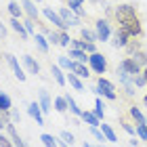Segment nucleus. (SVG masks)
<instances>
[{"label":"nucleus","mask_w":147,"mask_h":147,"mask_svg":"<svg viewBox=\"0 0 147 147\" xmlns=\"http://www.w3.org/2000/svg\"><path fill=\"white\" fill-rule=\"evenodd\" d=\"M118 30L124 32L128 38H141L143 36V25H141V17H130L124 21H118Z\"/></svg>","instance_id":"1"},{"label":"nucleus","mask_w":147,"mask_h":147,"mask_svg":"<svg viewBox=\"0 0 147 147\" xmlns=\"http://www.w3.org/2000/svg\"><path fill=\"white\" fill-rule=\"evenodd\" d=\"M95 90L99 92V95L111 99V101H116V99H118V95H116V86H113L109 80H105L103 76H99V80H97V88H95Z\"/></svg>","instance_id":"2"},{"label":"nucleus","mask_w":147,"mask_h":147,"mask_svg":"<svg viewBox=\"0 0 147 147\" xmlns=\"http://www.w3.org/2000/svg\"><path fill=\"white\" fill-rule=\"evenodd\" d=\"M118 71H122V74H126V76H139V74H143V69H141V65H139L132 57H126V59H122V63L118 65Z\"/></svg>","instance_id":"3"},{"label":"nucleus","mask_w":147,"mask_h":147,"mask_svg":"<svg viewBox=\"0 0 147 147\" xmlns=\"http://www.w3.org/2000/svg\"><path fill=\"white\" fill-rule=\"evenodd\" d=\"M130 17H139V13H137V9L132 4H118L116 6V11H113V19H116V23L118 21H124V19H130Z\"/></svg>","instance_id":"4"},{"label":"nucleus","mask_w":147,"mask_h":147,"mask_svg":"<svg viewBox=\"0 0 147 147\" xmlns=\"http://www.w3.org/2000/svg\"><path fill=\"white\" fill-rule=\"evenodd\" d=\"M88 65H90L97 74H105V71H107V59H105L99 51L92 53V55L88 57Z\"/></svg>","instance_id":"5"},{"label":"nucleus","mask_w":147,"mask_h":147,"mask_svg":"<svg viewBox=\"0 0 147 147\" xmlns=\"http://www.w3.org/2000/svg\"><path fill=\"white\" fill-rule=\"evenodd\" d=\"M42 13H44V17L49 19V21H51L53 25H57V28L61 30V32H67V28H69V25L65 23L61 17H59V13H55L53 9H49V6H44V11H42Z\"/></svg>","instance_id":"6"},{"label":"nucleus","mask_w":147,"mask_h":147,"mask_svg":"<svg viewBox=\"0 0 147 147\" xmlns=\"http://www.w3.org/2000/svg\"><path fill=\"white\" fill-rule=\"evenodd\" d=\"M95 32H97V36L99 40H109L111 36V30H109V23H107V19H97V23H95Z\"/></svg>","instance_id":"7"},{"label":"nucleus","mask_w":147,"mask_h":147,"mask_svg":"<svg viewBox=\"0 0 147 147\" xmlns=\"http://www.w3.org/2000/svg\"><path fill=\"white\" fill-rule=\"evenodd\" d=\"M59 17H61L67 25H80V19H82V17H78V15H74V13L67 9V6L59 9Z\"/></svg>","instance_id":"8"},{"label":"nucleus","mask_w":147,"mask_h":147,"mask_svg":"<svg viewBox=\"0 0 147 147\" xmlns=\"http://www.w3.org/2000/svg\"><path fill=\"white\" fill-rule=\"evenodd\" d=\"M28 113L36 120V124H38V126H44V118H42V109H40V103L32 101V103L28 105Z\"/></svg>","instance_id":"9"},{"label":"nucleus","mask_w":147,"mask_h":147,"mask_svg":"<svg viewBox=\"0 0 147 147\" xmlns=\"http://www.w3.org/2000/svg\"><path fill=\"white\" fill-rule=\"evenodd\" d=\"M4 57H6V61H9V65L13 67V71H15V78L19 80V82H23V80H25V74H23V69H21V65H19V61H17L13 55H4Z\"/></svg>","instance_id":"10"},{"label":"nucleus","mask_w":147,"mask_h":147,"mask_svg":"<svg viewBox=\"0 0 147 147\" xmlns=\"http://www.w3.org/2000/svg\"><path fill=\"white\" fill-rule=\"evenodd\" d=\"M69 71H71V74H76L78 78H88V76H90V71H88V67H86V63H78V61H74V63H71Z\"/></svg>","instance_id":"11"},{"label":"nucleus","mask_w":147,"mask_h":147,"mask_svg":"<svg viewBox=\"0 0 147 147\" xmlns=\"http://www.w3.org/2000/svg\"><path fill=\"white\" fill-rule=\"evenodd\" d=\"M23 65H25V69H28L30 74H34V76L40 74V65H38V61H34L32 55H23Z\"/></svg>","instance_id":"12"},{"label":"nucleus","mask_w":147,"mask_h":147,"mask_svg":"<svg viewBox=\"0 0 147 147\" xmlns=\"http://www.w3.org/2000/svg\"><path fill=\"white\" fill-rule=\"evenodd\" d=\"M21 6H23V11L28 13V17H30V19H34V21L38 23V9H36L34 0H23Z\"/></svg>","instance_id":"13"},{"label":"nucleus","mask_w":147,"mask_h":147,"mask_svg":"<svg viewBox=\"0 0 147 147\" xmlns=\"http://www.w3.org/2000/svg\"><path fill=\"white\" fill-rule=\"evenodd\" d=\"M11 28L19 34V38H21V40L28 38V30H25V25H23L21 19H15V17H13V19H11Z\"/></svg>","instance_id":"14"},{"label":"nucleus","mask_w":147,"mask_h":147,"mask_svg":"<svg viewBox=\"0 0 147 147\" xmlns=\"http://www.w3.org/2000/svg\"><path fill=\"white\" fill-rule=\"evenodd\" d=\"M6 132H9V137H11V141H13V145H15V147H25V143L21 141V137H19L17 135V130H15V124H9V126H6Z\"/></svg>","instance_id":"15"},{"label":"nucleus","mask_w":147,"mask_h":147,"mask_svg":"<svg viewBox=\"0 0 147 147\" xmlns=\"http://www.w3.org/2000/svg\"><path fill=\"white\" fill-rule=\"evenodd\" d=\"M128 42H130V38L124 34V32H116V36H113V46H116V49H120V46H122V49H126V46H128Z\"/></svg>","instance_id":"16"},{"label":"nucleus","mask_w":147,"mask_h":147,"mask_svg":"<svg viewBox=\"0 0 147 147\" xmlns=\"http://www.w3.org/2000/svg\"><path fill=\"white\" fill-rule=\"evenodd\" d=\"M38 97H40V109H42L44 113H49L53 107H51V99H49V92L46 90H40L38 92Z\"/></svg>","instance_id":"17"},{"label":"nucleus","mask_w":147,"mask_h":147,"mask_svg":"<svg viewBox=\"0 0 147 147\" xmlns=\"http://www.w3.org/2000/svg\"><path fill=\"white\" fill-rule=\"evenodd\" d=\"M80 118H82V120H84L86 124H90L92 128H97V126H101V122H99V118H97V116H95V113H92V111H82V116H80Z\"/></svg>","instance_id":"18"},{"label":"nucleus","mask_w":147,"mask_h":147,"mask_svg":"<svg viewBox=\"0 0 147 147\" xmlns=\"http://www.w3.org/2000/svg\"><path fill=\"white\" fill-rule=\"evenodd\" d=\"M69 57H74L78 63H88V57L90 55H86V53L80 51V49H69Z\"/></svg>","instance_id":"19"},{"label":"nucleus","mask_w":147,"mask_h":147,"mask_svg":"<svg viewBox=\"0 0 147 147\" xmlns=\"http://www.w3.org/2000/svg\"><path fill=\"white\" fill-rule=\"evenodd\" d=\"M128 113H130V118L135 120L137 124H145V116L141 113V109H139L137 105H130V107H128Z\"/></svg>","instance_id":"20"},{"label":"nucleus","mask_w":147,"mask_h":147,"mask_svg":"<svg viewBox=\"0 0 147 147\" xmlns=\"http://www.w3.org/2000/svg\"><path fill=\"white\" fill-rule=\"evenodd\" d=\"M9 13H11V17L21 19V15H23V9L19 6V2H17V0H11V2H9Z\"/></svg>","instance_id":"21"},{"label":"nucleus","mask_w":147,"mask_h":147,"mask_svg":"<svg viewBox=\"0 0 147 147\" xmlns=\"http://www.w3.org/2000/svg\"><path fill=\"white\" fill-rule=\"evenodd\" d=\"M101 132H103V137L107 139L109 143H116L118 141V137H116V132H113V128L109 124H101Z\"/></svg>","instance_id":"22"},{"label":"nucleus","mask_w":147,"mask_h":147,"mask_svg":"<svg viewBox=\"0 0 147 147\" xmlns=\"http://www.w3.org/2000/svg\"><path fill=\"white\" fill-rule=\"evenodd\" d=\"M80 36H82V40H86V42H97V40H99L97 32L86 30V28H82V30H80Z\"/></svg>","instance_id":"23"},{"label":"nucleus","mask_w":147,"mask_h":147,"mask_svg":"<svg viewBox=\"0 0 147 147\" xmlns=\"http://www.w3.org/2000/svg\"><path fill=\"white\" fill-rule=\"evenodd\" d=\"M51 74L55 76V80H57V84H59V86H65V82H67V78L63 76V71L59 69L57 65H53V67H51Z\"/></svg>","instance_id":"24"},{"label":"nucleus","mask_w":147,"mask_h":147,"mask_svg":"<svg viewBox=\"0 0 147 147\" xmlns=\"http://www.w3.org/2000/svg\"><path fill=\"white\" fill-rule=\"evenodd\" d=\"M34 38H36V46L40 49V53H49V42H46V38L42 36V34H34Z\"/></svg>","instance_id":"25"},{"label":"nucleus","mask_w":147,"mask_h":147,"mask_svg":"<svg viewBox=\"0 0 147 147\" xmlns=\"http://www.w3.org/2000/svg\"><path fill=\"white\" fill-rule=\"evenodd\" d=\"M67 82H69V86H74L76 90H84V84L80 82V78L76 76V74H67Z\"/></svg>","instance_id":"26"},{"label":"nucleus","mask_w":147,"mask_h":147,"mask_svg":"<svg viewBox=\"0 0 147 147\" xmlns=\"http://www.w3.org/2000/svg\"><path fill=\"white\" fill-rule=\"evenodd\" d=\"M55 109L59 113H65V111H67V99H65V97H57L55 99Z\"/></svg>","instance_id":"27"},{"label":"nucleus","mask_w":147,"mask_h":147,"mask_svg":"<svg viewBox=\"0 0 147 147\" xmlns=\"http://www.w3.org/2000/svg\"><path fill=\"white\" fill-rule=\"evenodd\" d=\"M65 99H67V107H69V111L74 113V116H82V109L78 107V103L74 101V99H71L69 95H65Z\"/></svg>","instance_id":"28"},{"label":"nucleus","mask_w":147,"mask_h":147,"mask_svg":"<svg viewBox=\"0 0 147 147\" xmlns=\"http://www.w3.org/2000/svg\"><path fill=\"white\" fill-rule=\"evenodd\" d=\"M0 111H11V97L0 92Z\"/></svg>","instance_id":"29"},{"label":"nucleus","mask_w":147,"mask_h":147,"mask_svg":"<svg viewBox=\"0 0 147 147\" xmlns=\"http://www.w3.org/2000/svg\"><path fill=\"white\" fill-rule=\"evenodd\" d=\"M130 57L135 59V61H137L139 65H145V67H147V55H145L143 51H137V53H132Z\"/></svg>","instance_id":"30"},{"label":"nucleus","mask_w":147,"mask_h":147,"mask_svg":"<svg viewBox=\"0 0 147 147\" xmlns=\"http://www.w3.org/2000/svg\"><path fill=\"white\" fill-rule=\"evenodd\" d=\"M40 141L44 143V147H57V139L53 135H42V137H40Z\"/></svg>","instance_id":"31"},{"label":"nucleus","mask_w":147,"mask_h":147,"mask_svg":"<svg viewBox=\"0 0 147 147\" xmlns=\"http://www.w3.org/2000/svg\"><path fill=\"white\" fill-rule=\"evenodd\" d=\"M57 34H59V46H69L71 38H69L67 32H57Z\"/></svg>","instance_id":"32"},{"label":"nucleus","mask_w":147,"mask_h":147,"mask_svg":"<svg viewBox=\"0 0 147 147\" xmlns=\"http://www.w3.org/2000/svg\"><path fill=\"white\" fill-rule=\"evenodd\" d=\"M69 4V11H74L78 17H84L86 13H84V9H82V4H78V2H67Z\"/></svg>","instance_id":"33"},{"label":"nucleus","mask_w":147,"mask_h":147,"mask_svg":"<svg viewBox=\"0 0 147 147\" xmlns=\"http://www.w3.org/2000/svg\"><path fill=\"white\" fill-rule=\"evenodd\" d=\"M122 128H124L126 132H128V135H137V126H132L126 118H122Z\"/></svg>","instance_id":"34"},{"label":"nucleus","mask_w":147,"mask_h":147,"mask_svg":"<svg viewBox=\"0 0 147 147\" xmlns=\"http://www.w3.org/2000/svg\"><path fill=\"white\" fill-rule=\"evenodd\" d=\"M9 124H11V116H9V111H0V128H6Z\"/></svg>","instance_id":"35"},{"label":"nucleus","mask_w":147,"mask_h":147,"mask_svg":"<svg viewBox=\"0 0 147 147\" xmlns=\"http://www.w3.org/2000/svg\"><path fill=\"white\" fill-rule=\"evenodd\" d=\"M137 137L141 141H147V126L145 124H137Z\"/></svg>","instance_id":"36"},{"label":"nucleus","mask_w":147,"mask_h":147,"mask_svg":"<svg viewBox=\"0 0 147 147\" xmlns=\"http://www.w3.org/2000/svg\"><path fill=\"white\" fill-rule=\"evenodd\" d=\"M0 147H15V145H13L11 137H6V135H2V132H0Z\"/></svg>","instance_id":"37"},{"label":"nucleus","mask_w":147,"mask_h":147,"mask_svg":"<svg viewBox=\"0 0 147 147\" xmlns=\"http://www.w3.org/2000/svg\"><path fill=\"white\" fill-rule=\"evenodd\" d=\"M34 23L36 21H34V19H30V17L23 19V25H25V30H28V34H36V32H34Z\"/></svg>","instance_id":"38"},{"label":"nucleus","mask_w":147,"mask_h":147,"mask_svg":"<svg viewBox=\"0 0 147 147\" xmlns=\"http://www.w3.org/2000/svg\"><path fill=\"white\" fill-rule=\"evenodd\" d=\"M90 135H92V137H95V139H97V141H107V139H105V137H103V132H101V130H99V128H92V126H90Z\"/></svg>","instance_id":"39"},{"label":"nucleus","mask_w":147,"mask_h":147,"mask_svg":"<svg viewBox=\"0 0 147 147\" xmlns=\"http://www.w3.org/2000/svg\"><path fill=\"white\" fill-rule=\"evenodd\" d=\"M132 82H135V86H145L147 80L143 78V74H139V76H132Z\"/></svg>","instance_id":"40"},{"label":"nucleus","mask_w":147,"mask_h":147,"mask_svg":"<svg viewBox=\"0 0 147 147\" xmlns=\"http://www.w3.org/2000/svg\"><path fill=\"white\" fill-rule=\"evenodd\" d=\"M61 139H63V141L67 143V145L74 143V135H71V132H67V130H61Z\"/></svg>","instance_id":"41"},{"label":"nucleus","mask_w":147,"mask_h":147,"mask_svg":"<svg viewBox=\"0 0 147 147\" xmlns=\"http://www.w3.org/2000/svg\"><path fill=\"white\" fill-rule=\"evenodd\" d=\"M71 59H67V57H59V65H61V67H65V69H69L71 67Z\"/></svg>","instance_id":"42"},{"label":"nucleus","mask_w":147,"mask_h":147,"mask_svg":"<svg viewBox=\"0 0 147 147\" xmlns=\"http://www.w3.org/2000/svg\"><path fill=\"white\" fill-rule=\"evenodd\" d=\"M11 120H13V122H21V116H19V111L13 109V111H11Z\"/></svg>","instance_id":"43"},{"label":"nucleus","mask_w":147,"mask_h":147,"mask_svg":"<svg viewBox=\"0 0 147 147\" xmlns=\"http://www.w3.org/2000/svg\"><path fill=\"white\" fill-rule=\"evenodd\" d=\"M6 36V28L2 25V21H0V38H4Z\"/></svg>","instance_id":"44"},{"label":"nucleus","mask_w":147,"mask_h":147,"mask_svg":"<svg viewBox=\"0 0 147 147\" xmlns=\"http://www.w3.org/2000/svg\"><path fill=\"white\" fill-rule=\"evenodd\" d=\"M67 2H78V4H82L84 0H67Z\"/></svg>","instance_id":"45"},{"label":"nucleus","mask_w":147,"mask_h":147,"mask_svg":"<svg viewBox=\"0 0 147 147\" xmlns=\"http://www.w3.org/2000/svg\"><path fill=\"white\" fill-rule=\"evenodd\" d=\"M143 78H145V80H147V67H145V69H143Z\"/></svg>","instance_id":"46"},{"label":"nucleus","mask_w":147,"mask_h":147,"mask_svg":"<svg viewBox=\"0 0 147 147\" xmlns=\"http://www.w3.org/2000/svg\"><path fill=\"white\" fill-rule=\"evenodd\" d=\"M143 103H145V105H147V95H145V97H143Z\"/></svg>","instance_id":"47"},{"label":"nucleus","mask_w":147,"mask_h":147,"mask_svg":"<svg viewBox=\"0 0 147 147\" xmlns=\"http://www.w3.org/2000/svg\"><path fill=\"white\" fill-rule=\"evenodd\" d=\"M82 147H90V145H88V143H86V141H84V145H82Z\"/></svg>","instance_id":"48"},{"label":"nucleus","mask_w":147,"mask_h":147,"mask_svg":"<svg viewBox=\"0 0 147 147\" xmlns=\"http://www.w3.org/2000/svg\"><path fill=\"white\" fill-rule=\"evenodd\" d=\"M90 2H101V0H90Z\"/></svg>","instance_id":"49"},{"label":"nucleus","mask_w":147,"mask_h":147,"mask_svg":"<svg viewBox=\"0 0 147 147\" xmlns=\"http://www.w3.org/2000/svg\"><path fill=\"white\" fill-rule=\"evenodd\" d=\"M145 126H147V118H145Z\"/></svg>","instance_id":"50"},{"label":"nucleus","mask_w":147,"mask_h":147,"mask_svg":"<svg viewBox=\"0 0 147 147\" xmlns=\"http://www.w3.org/2000/svg\"><path fill=\"white\" fill-rule=\"evenodd\" d=\"M101 147H107V145H101Z\"/></svg>","instance_id":"51"},{"label":"nucleus","mask_w":147,"mask_h":147,"mask_svg":"<svg viewBox=\"0 0 147 147\" xmlns=\"http://www.w3.org/2000/svg\"><path fill=\"white\" fill-rule=\"evenodd\" d=\"M36 2H40V0H36Z\"/></svg>","instance_id":"52"}]
</instances>
